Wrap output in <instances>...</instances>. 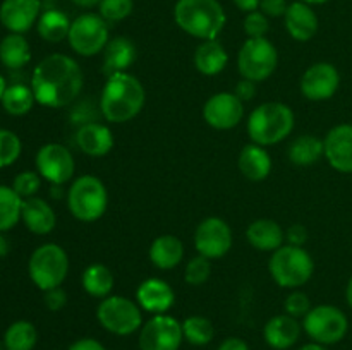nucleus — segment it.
<instances>
[{
	"label": "nucleus",
	"instance_id": "obj_5",
	"mask_svg": "<svg viewBox=\"0 0 352 350\" xmlns=\"http://www.w3.org/2000/svg\"><path fill=\"white\" fill-rule=\"evenodd\" d=\"M268 271L275 283L280 285L282 288H296L308 283L309 278L315 271V261L311 254L299 246H282L280 249L272 254L268 261Z\"/></svg>",
	"mask_w": 352,
	"mask_h": 350
},
{
	"label": "nucleus",
	"instance_id": "obj_48",
	"mask_svg": "<svg viewBox=\"0 0 352 350\" xmlns=\"http://www.w3.org/2000/svg\"><path fill=\"white\" fill-rule=\"evenodd\" d=\"M217 350H250V345L239 336H229L220 343Z\"/></svg>",
	"mask_w": 352,
	"mask_h": 350
},
{
	"label": "nucleus",
	"instance_id": "obj_10",
	"mask_svg": "<svg viewBox=\"0 0 352 350\" xmlns=\"http://www.w3.org/2000/svg\"><path fill=\"white\" fill-rule=\"evenodd\" d=\"M302 329L306 335L320 345H336L349 329V319L339 307L322 304L311 307V311L302 318Z\"/></svg>",
	"mask_w": 352,
	"mask_h": 350
},
{
	"label": "nucleus",
	"instance_id": "obj_28",
	"mask_svg": "<svg viewBox=\"0 0 352 350\" xmlns=\"http://www.w3.org/2000/svg\"><path fill=\"white\" fill-rule=\"evenodd\" d=\"M192 60L203 75H217L229 64V54L220 41L206 40L198 45Z\"/></svg>",
	"mask_w": 352,
	"mask_h": 350
},
{
	"label": "nucleus",
	"instance_id": "obj_11",
	"mask_svg": "<svg viewBox=\"0 0 352 350\" xmlns=\"http://www.w3.org/2000/svg\"><path fill=\"white\" fill-rule=\"evenodd\" d=\"M67 41L78 55L93 57L109 43V23L100 14H81L71 23Z\"/></svg>",
	"mask_w": 352,
	"mask_h": 350
},
{
	"label": "nucleus",
	"instance_id": "obj_22",
	"mask_svg": "<svg viewBox=\"0 0 352 350\" xmlns=\"http://www.w3.org/2000/svg\"><path fill=\"white\" fill-rule=\"evenodd\" d=\"M76 144L88 156H105L113 148V134L105 124H82L76 130Z\"/></svg>",
	"mask_w": 352,
	"mask_h": 350
},
{
	"label": "nucleus",
	"instance_id": "obj_45",
	"mask_svg": "<svg viewBox=\"0 0 352 350\" xmlns=\"http://www.w3.org/2000/svg\"><path fill=\"white\" fill-rule=\"evenodd\" d=\"M234 95L241 100V102H250L256 95V82L250 81V79H241L236 84V91Z\"/></svg>",
	"mask_w": 352,
	"mask_h": 350
},
{
	"label": "nucleus",
	"instance_id": "obj_15",
	"mask_svg": "<svg viewBox=\"0 0 352 350\" xmlns=\"http://www.w3.org/2000/svg\"><path fill=\"white\" fill-rule=\"evenodd\" d=\"M244 117V102L234 93L222 91L210 96L203 106V119L217 130H229L239 126Z\"/></svg>",
	"mask_w": 352,
	"mask_h": 350
},
{
	"label": "nucleus",
	"instance_id": "obj_4",
	"mask_svg": "<svg viewBox=\"0 0 352 350\" xmlns=\"http://www.w3.org/2000/svg\"><path fill=\"white\" fill-rule=\"evenodd\" d=\"M294 112L280 102H267L248 117V134L260 146H272L284 141L294 129Z\"/></svg>",
	"mask_w": 352,
	"mask_h": 350
},
{
	"label": "nucleus",
	"instance_id": "obj_7",
	"mask_svg": "<svg viewBox=\"0 0 352 350\" xmlns=\"http://www.w3.org/2000/svg\"><path fill=\"white\" fill-rule=\"evenodd\" d=\"M31 281L40 290L60 287L69 273V257L58 244H43L33 250L28 263Z\"/></svg>",
	"mask_w": 352,
	"mask_h": 350
},
{
	"label": "nucleus",
	"instance_id": "obj_16",
	"mask_svg": "<svg viewBox=\"0 0 352 350\" xmlns=\"http://www.w3.org/2000/svg\"><path fill=\"white\" fill-rule=\"evenodd\" d=\"M340 86V74L329 62H316L309 65L301 78V93L311 102L332 98Z\"/></svg>",
	"mask_w": 352,
	"mask_h": 350
},
{
	"label": "nucleus",
	"instance_id": "obj_56",
	"mask_svg": "<svg viewBox=\"0 0 352 350\" xmlns=\"http://www.w3.org/2000/svg\"><path fill=\"white\" fill-rule=\"evenodd\" d=\"M41 2H55V0H41Z\"/></svg>",
	"mask_w": 352,
	"mask_h": 350
},
{
	"label": "nucleus",
	"instance_id": "obj_44",
	"mask_svg": "<svg viewBox=\"0 0 352 350\" xmlns=\"http://www.w3.org/2000/svg\"><path fill=\"white\" fill-rule=\"evenodd\" d=\"M287 7V0H261L260 3V10L267 17H284Z\"/></svg>",
	"mask_w": 352,
	"mask_h": 350
},
{
	"label": "nucleus",
	"instance_id": "obj_26",
	"mask_svg": "<svg viewBox=\"0 0 352 350\" xmlns=\"http://www.w3.org/2000/svg\"><path fill=\"white\" fill-rule=\"evenodd\" d=\"M237 165H239L241 174L253 182L265 180L272 172L270 154H268V151L263 146L254 143L246 144L241 150Z\"/></svg>",
	"mask_w": 352,
	"mask_h": 350
},
{
	"label": "nucleus",
	"instance_id": "obj_53",
	"mask_svg": "<svg viewBox=\"0 0 352 350\" xmlns=\"http://www.w3.org/2000/svg\"><path fill=\"white\" fill-rule=\"evenodd\" d=\"M346 299H347V304H349V307L352 309V277L349 278V283H347V288H346Z\"/></svg>",
	"mask_w": 352,
	"mask_h": 350
},
{
	"label": "nucleus",
	"instance_id": "obj_41",
	"mask_svg": "<svg viewBox=\"0 0 352 350\" xmlns=\"http://www.w3.org/2000/svg\"><path fill=\"white\" fill-rule=\"evenodd\" d=\"M243 27L248 38H265L268 30H270V23H268V17L261 10H253V12H248L246 17H244Z\"/></svg>",
	"mask_w": 352,
	"mask_h": 350
},
{
	"label": "nucleus",
	"instance_id": "obj_33",
	"mask_svg": "<svg viewBox=\"0 0 352 350\" xmlns=\"http://www.w3.org/2000/svg\"><path fill=\"white\" fill-rule=\"evenodd\" d=\"M38 342V331L33 323L14 321L3 333V347L6 350H33Z\"/></svg>",
	"mask_w": 352,
	"mask_h": 350
},
{
	"label": "nucleus",
	"instance_id": "obj_12",
	"mask_svg": "<svg viewBox=\"0 0 352 350\" xmlns=\"http://www.w3.org/2000/svg\"><path fill=\"white\" fill-rule=\"evenodd\" d=\"M184 335H182V323L174 316L155 314L141 326L138 345L140 350H179Z\"/></svg>",
	"mask_w": 352,
	"mask_h": 350
},
{
	"label": "nucleus",
	"instance_id": "obj_1",
	"mask_svg": "<svg viewBox=\"0 0 352 350\" xmlns=\"http://www.w3.org/2000/svg\"><path fill=\"white\" fill-rule=\"evenodd\" d=\"M31 89L40 105L62 108L74 102L82 89V71L64 54H52L34 67Z\"/></svg>",
	"mask_w": 352,
	"mask_h": 350
},
{
	"label": "nucleus",
	"instance_id": "obj_32",
	"mask_svg": "<svg viewBox=\"0 0 352 350\" xmlns=\"http://www.w3.org/2000/svg\"><path fill=\"white\" fill-rule=\"evenodd\" d=\"M71 23L69 17L65 16L62 10L48 9L40 16L36 23L38 34L43 38L45 41L50 43H60L62 40L69 36V30H71Z\"/></svg>",
	"mask_w": 352,
	"mask_h": 350
},
{
	"label": "nucleus",
	"instance_id": "obj_46",
	"mask_svg": "<svg viewBox=\"0 0 352 350\" xmlns=\"http://www.w3.org/2000/svg\"><path fill=\"white\" fill-rule=\"evenodd\" d=\"M285 237H287V242L291 244V246L302 247V244H306V240H308V230H306V226L296 223V225L289 226Z\"/></svg>",
	"mask_w": 352,
	"mask_h": 350
},
{
	"label": "nucleus",
	"instance_id": "obj_27",
	"mask_svg": "<svg viewBox=\"0 0 352 350\" xmlns=\"http://www.w3.org/2000/svg\"><path fill=\"white\" fill-rule=\"evenodd\" d=\"M150 261L158 270H174L184 257V244L175 235H160L151 242Z\"/></svg>",
	"mask_w": 352,
	"mask_h": 350
},
{
	"label": "nucleus",
	"instance_id": "obj_47",
	"mask_svg": "<svg viewBox=\"0 0 352 350\" xmlns=\"http://www.w3.org/2000/svg\"><path fill=\"white\" fill-rule=\"evenodd\" d=\"M69 350H107V349L102 342L86 336V338H79L76 340L74 343H71Z\"/></svg>",
	"mask_w": 352,
	"mask_h": 350
},
{
	"label": "nucleus",
	"instance_id": "obj_36",
	"mask_svg": "<svg viewBox=\"0 0 352 350\" xmlns=\"http://www.w3.org/2000/svg\"><path fill=\"white\" fill-rule=\"evenodd\" d=\"M182 335L186 342L196 347H205L215 336L213 323L205 316H189L182 321Z\"/></svg>",
	"mask_w": 352,
	"mask_h": 350
},
{
	"label": "nucleus",
	"instance_id": "obj_3",
	"mask_svg": "<svg viewBox=\"0 0 352 350\" xmlns=\"http://www.w3.org/2000/svg\"><path fill=\"white\" fill-rule=\"evenodd\" d=\"M174 21L184 33L198 40H217L226 27L227 16L219 0H177Z\"/></svg>",
	"mask_w": 352,
	"mask_h": 350
},
{
	"label": "nucleus",
	"instance_id": "obj_6",
	"mask_svg": "<svg viewBox=\"0 0 352 350\" xmlns=\"http://www.w3.org/2000/svg\"><path fill=\"white\" fill-rule=\"evenodd\" d=\"M109 206L105 184L95 175H81L67 191V208L76 220L85 223L102 218Z\"/></svg>",
	"mask_w": 352,
	"mask_h": 350
},
{
	"label": "nucleus",
	"instance_id": "obj_50",
	"mask_svg": "<svg viewBox=\"0 0 352 350\" xmlns=\"http://www.w3.org/2000/svg\"><path fill=\"white\" fill-rule=\"evenodd\" d=\"M74 5L82 7V9H93V7H98L102 0H71Z\"/></svg>",
	"mask_w": 352,
	"mask_h": 350
},
{
	"label": "nucleus",
	"instance_id": "obj_54",
	"mask_svg": "<svg viewBox=\"0 0 352 350\" xmlns=\"http://www.w3.org/2000/svg\"><path fill=\"white\" fill-rule=\"evenodd\" d=\"M6 89H7L6 79H3V75L0 74V102H2V96H3V93H6Z\"/></svg>",
	"mask_w": 352,
	"mask_h": 350
},
{
	"label": "nucleus",
	"instance_id": "obj_25",
	"mask_svg": "<svg viewBox=\"0 0 352 350\" xmlns=\"http://www.w3.org/2000/svg\"><path fill=\"white\" fill-rule=\"evenodd\" d=\"M248 242L258 250L263 253H275L284 246L285 232L277 222L268 218L254 220L246 230Z\"/></svg>",
	"mask_w": 352,
	"mask_h": 350
},
{
	"label": "nucleus",
	"instance_id": "obj_38",
	"mask_svg": "<svg viewBox=\"0 0 352 350\" xmlns=\"http://www.w3.org/2000/svg\"><path fill=\"white\" fill-rule=\"evenodd\" d=\"M23 143L19 136L9 129H0V168L9 167L19 158Z\"/></svg>",
	"mask_w": 352,
	"mask_h": 350
},
{
	"label": "nucleus",
	"instance_id": "obj_13",
	"mask_svg": "<svg viewBox=\"0 0 352 350\" xmlns=\"http://www.w3.org/2000/svg\"><path fill=\"white\" fill-rule=\"evenodd\" d=\"M36 170L52 185H64L74 175V156L64 144L47 143L36 153Z\"/></svg>",
	"mask_w": 352,
	"mask_h": 350
},
{
	"label": "nucleus",
	"instance_id": "obj_55",
	"mask_svg": "<svg viewBox=\"0 0 352 350\" xmlns=\"http://www.w3.org/2000/svg\"><path fill=\"white\" fill-rule=\"evenodd\" d=\"M301 2L309 3V5H322V3H327L329 0H301Z\"/></svg>",
	"mask_w": 352,
	"mask_h": 350
},
{
	"label": "nucleus",
	"instance_id": "obj_18",
	"mask_svg": "<svg viewBox=\"0 0 352 350\" xmlns=\"http://www.w3.org/2000/svg\"><path fill=\"white\" fill-rule=\"evenodd\" d=\"M136 302L141 311L150 314H167L175 302V292L162 278H146L136 288Z\"/></svg>",
	"mask_w": 352,
	"mask_h": 350
},
{
	"label": "nucleus",
	"instance_id": "obj_20",
	"mask_svg": "<svg viewBox=\"0 0 352 350\" xmlns=\"http://www.w3.org/2000/svg\"><path fill=\"white\" fill-rule=\"evenodd\" d=\"M302 326L296 318L289 314L274 316L263 328V338L274 350H287L298 343Z\"/></svg>",
	"mask_w": 352,
	"mask_h": 350
},
{
	"label": "nucleus",
	"instance_id": "obj_9",
	"mask_svg": "<svg viewBox=\"0 0 352 350\" xmlns=\"http://www.w3.org/2000/svg\"><path fill=\"white\" fill-rule=\"evenodd\" d=\"M278 54L268 38H248L237 54V69L244 79L261 82L275 72Z\"/></svg>",
	"mask_w": 352,
	"mask_h": 350
},
{
	"label": "nucleus",
	"instance_id": "obj_43",
	"mask_svg": "<svg viewBox=\"0 0 352 350\" xmlns=\"http://www.w3.org/2000/svg\"><path fill=\"white\" fill-rule=\"evenodd\" d=\"M65 304H67V294L62 290V287H55L45 292V305L50 311H60V309H64Z\"/></svg>",
	"mask_w": 352,
	"mask_h": 350
},
{
	"label": "nucleus",
	"instance_id": "obj_35",
	"mask_svg": "<svg viewBox=\"0 0 352 350\" xmlns=\"http://www.w3.org/2000/svg\"><path fill=\"white\" fill-rule=\"evenodd\" d=\"M23 198L12 187L0 185V232L10 230L21 220Z\"/></svg>",
	"mask_w": 352,
	"mask_h": 350
},
{
	"label": "nucleus",
	"instance_id": "obj_34",
	"mask_svg": "<svg viewBox=\"0 0 352 350\" xmlns=\"http://www.w3.org/2000/svg\"><path fill=\"white\" fill-rule=\"evenodd\" d=\"M34 102V93L31 89V86L26 84H12L7 86L6 93L2 96V106L9 115L21 117L26 115L31 108H33Z\"/></svg>",
	"mask_w": 352,
	"mask_h": 350
},
{
	"label": "nucleus",
	"instance_id": "obj_24",
	"mask_svg": "<svg viewBox=\"0 0 352 350\" xmlns=\"http://www.w3.org/2000/svg\"><path fill=\"white\" fill-rule=\"evenodd\" d=\"M21 220L26 229L36 235H47L57 225V216L54 208L45 199L28 198L23 199V209H21Z\"/></svg>",
	"mask_w": 352,
	"mask_h": 350
},
{
	"label": "nucleus",
	"instance_id": "obj_39",
	"mask_svg": "<svg viewBox=\"0 0 352 350\" xmlns=\"http://www.w3.org/2000/svg\"><path fill=\"white\" fill-rule=\"evenodd\" d=\"M134 9V0H102L98 5L100 16L107 23H119L129 17Z\"/></svg>",
	"mask_w": 352,
	"mask_h": 350
},
{
	"label": "nucleus",
	"instance_id": "obj_42",
	"mask_svg": "<svg viewBox=\"0 0 352 350\" xmlns=\"http://www.w3.org/2000/svg\"><path fill=\"white\" fill-rule=\"evenodd\" d=\"M284 309L285 314L292 316V318H305V316L311 311V301H309V297L305 292L294 290L292 294H289L287 297H285Z\"/></svg>",
	"mask_w": 352,
	"mask_h": 350
},
{
	"label": "nucleus",
	"instance_id": "obj_17",
	"mask_svg": "<svg viewBox=\"0 0 352 350\" xmlns=\"http://www.w3.org/2000/svg\"><path fill=\"white\" fill-rule=\"evenodd\" d=\"M325 158L340 174H352V124H340L323 139Z\"/></svg>",
	"mask_w": 352,
	"mask_h": 350
},
{
	"label": "nucleus",
	"instance_id": "obj_19",
	"mask_svg": "<svg viewBox=\"0 0 352 350\" xmlns=\"http://www.w3.org/2000/svg\"><path fill=\"white\" fill-rule=\"evenodd\" d=\"M41 0H3L0 5V23L10 33H26L40 19Z\"/></svg>",
	"mask_w": 352,
	"mask_h": 350
},
{
	"label": "nucleus",
	"instance_id": "obj_30",
	"mask_svg": "<svg viewBox=\"0 0 352 350\" xmlns=\"http://www.w3.org/2000/svg\"><path fill=\"white\" fill-rule=\"evenodd\" d=\"M81 285L88 295L95 299L109 297L113 288V275L105 264H89L81 275Z\"/></svg>",
	"mask_w": 352,
	"mask_h": 350
},
{
	"label": "nucleus",
	"instance_id": "obj_31",
	"mask_svg": "<svg viewBox=\"0 0 352 350\" xmlns=\"http://www.w3.org/2000/svg\"><path fill=\"white\" fill-rule=\"evenodd\" d=\"M31 60V48L26 38L10 33L0 41V62L7 69H21Z\"/></svg>",
	"mask_w": 352,
	"mask_h": 350
},
{
	"label": "nucleus",
	"instance_id": "obj_8",
	"mask_svg": "<svg viewBox=\"0 0 352 350\" xmlns=\"http://www.w3.org/2000/svg\"><path fill=\"white\" fill-rule=\"evenodd\" d=\"M96 319L103 329L116 336H129L143 326V312L133 299L109 295L96 307Z\"/></svg>",
	"mask_w": 352,
	"mask_h": 350
},
{
	"label": "nucleus",
	"instance_id": "obj_21",
	"mask_svg": "<svg viewBox=\"0 0 352 350\" xmlns=\"http://www.w3.org/2000/svg\"><path fill=\"white\" fill-rule=\"evenodd\" d=\"M284 24L287 33L296 41H309L318 31V16L309 3L298 0V2L289 3Z\"/></svg>",
	"mask_w": 352,
	"mask_h": 350
},
{
	"label": "nucleus",
	"instance_id": "obj_51",
	"mask_svg": "<svg viewBox=\"0 0 352 350\" xmlns=\"http://www.w3.org/2000/svg\"><path fill=\"white\" fill-rule=\"evenodd\" d=\"M9 249H10L9 240H7L6 237L2 235V232H0V257L7 256V254H9Z\"/></svg>",
	"mask_w": 352,
	"mask_h": 350
},
{
	"label": "nucleus",
	"instance_id": "obj_52",
	"mask_svg": "<svg viewBox=\"0 0 352 350\" xmlns=\"http://www.w3.org/2000/svg\"><path fill=\"white\" fill-rule=\"evenodd\" d=\"M299 350H329V349H327L325 345H320V343L311 342V343H306V345H302Z\"/></svg>",
	"mask_w": 352,
	"mask_h": 350
},
{
	"label": "nucleus",
	"instance_id": "obj_14",
	"mask_svg": "<svg viewBox=\"0 0 352 350\" xmlns=\"http://www.w3.org/2000/svg\"><path fill=\"white\" fill-rule=\"evenodd\" d=\"M195 247L198 254L212 259H220L232 247V230L226 220L208 216L195 232Z\"/></svg>",
	"mask_w": 352,
	"mask_h": 350
},
{
	"label": "nucleus",
	"instance_id": "obj_49",
	"mask_svg": "<svg viewBox=\"0 0 352 350\" xmlns=\"http://www.w3.org/2000/svg\"><path fill=\"white\" fill-rule=\"evenodd\" d=\"M232 2L236 3L237 9L248 14V12H253V10L260 9L261 0H232Z\"/></svg>",
	"mask_w": 352,
	"mask_h": 350
},
{
	"label": "nucleus",
	"instance_id": "obj_40",
	"mask_svg": "<svg viewBox=\"0 0 352 350\" xmlns=\"http://www.w3.org/2000/svg\"><path fill=\"white\" fill-rule=\"evenodd\" d=\"M41 178L38 172H21L19 175H16L12 182V189L21 196L23 199L33 198L38 191H40Z\"/></svg>",
	"mask_w": 352,
	"mask_h": 350
},
{
	"label": "nucleus",
	"instance_id": "obj_2",
	"mask_svg": "<svg viewBox=\"0 0 352 350\" xmlns=\"http://www.w3.org/2000/svg\"><path fill=\"white\" fill-rule=\"evenodd\" d=\"M146 93L136 75L129 72L109 75L100 95V113L112 124L133 120L143 110Z\"/></svg>",
	"mask_w": 352,
	"mask_h": 350
},
{
	"label": "nucleus",
	"instance_id": "obj_23",
	"mask_svg": "<svg viewBox=\"0 0 352 350\" xmlns=\"http://www.w3.org/2000/svg\"><path fill=\"white\" fill-rule=\"evenodd\" d=\"M136 45H134L129 38H112V40H109L107 47L103 48V74L109 78V75L119 74V72H127V69L136 62Z\"/></svg>",
	"mask_w": 352,
	"mask_h": 350
},
{
	"label": "nucleus",
	"instance_id": "obj_37",
	"mask_svg": "<svg viewBox=\"0 0 352 350\" xmlns=\"http://www.w3.org/2000/svg\"><path fill=\"white\" fill-rule=\"evenodd\" d=\"M210 275H212V263H210L208 257L201 256V254L191 257L189 263L186 264L184 280L186 283L191 285V287H199V285H203L208 280Z\"/></svg>",
	"mask_w": 352,
	"mask_h": 350
},
{
	"label": "nucleus",
	"instance_id": "obj_29",
	"mask_svg": "<svg viewBox=\"0 0 352 350\" xmlns=\"http://www.w3.org/2000/svg\"><path fill=\"white\" fill-rule=\"evenodd\" d=\"M287 156L291 163L298 165V167H309L322 160V156H325V146L320 137L302 134L289 144Z\"/></svg>",
	"mask_w": 352,
	"mask_h": 350
}]
</instances>
